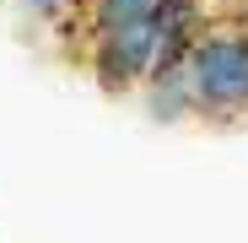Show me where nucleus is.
<instances>
[{"label": "nucleus", "instance_id": "5", "mask_svg": "<svg viewBox=\"0 0 248 243\" xmlns=\"http://www.w3.org/2000/svg\"><path fill=\"white\" fill-rule=\"evenodd\" d=\"M146 108L156 113V119H184V113H194V92H189V76L184 70H162V76H151L146 81Z\"/></svg>", "mask_w": 248, "mask_h": 243}, {"label": "nucleus", "instance_id": "2", "mask_svg": "<svg viewBox=\"0 0 248 243\" xmlns=\"http://www.w3.org/2000/svg\"><path fill=\"white\" fill-rule=\"evenodd\" d=\"M87 65H92L103 92H135V87H146L151 70H156V32H151V22L130 27V32H113V38H92L87 44Z\"/></svg>", "mask_w": 248, "mask_h": 243}, {"label": "nucleus", "instance_id": "4", "mask_svg": "<svg viewBox=\"0 0 248 243\" xmlns=\"http://www.w3.org/2000/svg\"><path fill=\"white\" fill-rule=\"evenodd\" d=\"M151 11H156V0H87V44L92 38L130 32V27H146Z\"/></svg>", "mask_w": 248, "mask_h": 243}, {"label": "nucleus", "instance_id": "6", "mask_svg": "<svg viewBox=\"0 0 248 243\" xmlns=\"http://www.w3.org/2000/svg\"><path fill=\"white\" fill-rule=\"evenodd\" d=\"M22 11H32V16H44V22H60L70 6H81V0H16Z\"/></svg>", "mask_w": 248, "mask_h": 243}, {"label": "nucleus", "instance_id": "3", "mask_svg": "<svg viewBox=\"0 0 248 243\" xmlns=\"http://www.w3.org/2000/svg\"><path fill=\"white\" fill-rule=\"evenodd\" d=\"M211 27L200 11V0H156V11H151V32H156V70H184L189 49L200 44V32Z\"/></svg>", "mask_w": 248, "mask_h": 243}, {"label": "nucleus", "instance_id": "1", "mask_svg": "<svg viewBox=\"0 0 248 243\" xmlns=\"http://www.w3.org/2000/svg\"><path fill=\"white\" fill-rule=\"evenodd\" d=\"M194 113L205 119H237L248 113V27L211 22L200 32V44L184 60Z\"/></svg>", "mask_w": 248, "mask_h": 243}]
</instances>
